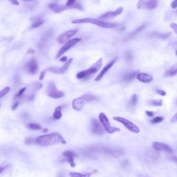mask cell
Wrapping results in <instances>:
<instances>
[{
    "label": "cell",
    "mask_w": 177,
    "mask_h": 177,
    "mask_svg": "<svg viewBox=\"0 0 177 177\" xmlns=\"http://www.w3.org/2000/svg\"><path fill=\"white\" fill-rule=\"evenodd\" d=\"M48 6L49 9L55 13H60L63 12V11H66L67 9H69L67 5H65V6L59 5L58 4H55V3H51V4H49Z\"/></svg>",
    "instance_id": "ac0fdd59"
},
{
    "label": "cell",
    "mask_w": 177,
    "mask_h": 177,
    "mask_svg": "<svg viewBox=\"0 0 177 177\" xmlns=\"http://www.w3.org/2000/svg\"><path fill=\"white\" fill-rule=\"evenodd\" d=\"M115 62H116V60H111L110 62H109V63H108L107 65H106V66L102 69V71L100 72L99 74H98V76L96 77V78H95V81H100V80L102 79V78H103V76L104 75V74H105L106 72L109 71L111 67H113V65L115 64Z\"/></svg>",
    "instance_id": "d6986e66"
},
{
    "label": "cell",
    "mask_w": 177,
    "mask_h": 177,
    "mask_svg": "<svg viewBox=\"0 0 177 177\" xmlns=\"http://www.w3.org/2000/svg\"><path fill=\"white\" fill-rule=\"evenodd\" d=\"M100 122H98L96 119H93L90 122V130L91 132L94 135L101 136L104 134V129L102 124L100 123Z\"/></svg>",
    "instance_id": "8fae6325"
},
{
    "label": "cell",
    "mask_w": 177,
    "mask_h": 177,
    "mask_svg": "<svg viewBox=\"0 0 177 177\" xmlns=\"http://www.w3.org/2000/svg\"><path fill=\"white\" fill-rule=\"evenodd\" d=\"M156 92L158 93V94L161 95V96H165V95H166V92H165V91H163V90H161V89H157L156 90Z\"/></svg>",
    "instance_id": "60d3db41"
},
{
    "label": "cell",
    "mask_w": 177,
    "mask_h": 177,
    "mask_svg": "<svg viewBox=\"0 0 177 177\" xmlns=\"http://www.w3.org/2000/svg\"><path fill=\"white\" fill-rule=\"evenodd\" d=\"M127 165H128V161H127V160H123V161L122 162V165L123 167L127 166Z\"/></svg>",
    "instance_id": "bcb514c9"
},
{
    "label": "cell",
    "mask_w": 177,
    "mask_h": 177,
    "mask_svg": "<svg viewBox=\"0 0 177 177\" xmlns=\"http://www.w3.org/2000/svg\"><path fill=\"white\" fill-rule=\"evenodd\" d=\"M171 6L174 9H177V0H174L172 2Z\"/></svg>",
    "instance_id": "ab89813d"
},
{
    "label": "cell",
    "mask_w": 177,
    "mask_h": 177,
    "mask_svg": "<svg viewBox=\"0 0 177 177\" xmlns=\"http://www.w3.org/2000/svg\"><path fill=\"white\" fill-rule=\"evenodd\" d=\"M10 90H11V88H10L9 87H6L3 88L1 91H0V98L6 96V95L9 92Z\"/></svg>",
    "instance_id": "4dcf8cb0"
},
{
    "label": "cell",
    "mask_w": 177,
    "mask_h": 177,
    "mask_svg": "<svg viewBox=\"0 0 177 177\" xmlns=\"http://www.w3.org/2000/svg\"><path fill=\"white\" fill-rule=\"evenodd\" d=\"M80 41H81V39L78 38V37L74 39H71V40L67 41V42H65V43L64 44V45L61 47V49L59 50V51L58 52V53H57L55 58H60V57H61L62 55H64V53H66L67 51H69L70 49H71L72 47H74L75 44L78 43V42H80Z\"/></svg>",
    "instance_id": "9c48e42d"
},
{
    "label": "cell",
    "mask_w": 177,
    "mask_h": 177,
    "mask_svg": "<svg viewBox=\"0 0 177 177\" xmlns=\"http://www.w3.org/2000/svg\"><path fill=\"white\" fill-rule=\"evenodd\" d=\"M170 121H171V122H177V113L176 114H175L174 116H173L171 120H170Z\"/></svg>",
    "instance_id": "b9f144b4"
},
{
    "label": "cell",
    "mask_w": 177,
    "mask_h": 177,
    "mask_svg": "<svg viewBox=\"0 0 177 177\" xmlns=\"http://www.w3.org/2000/svg\"><path fill=\"white\" fill-rule=\"evenodd\" d=\"M24 1H34V0H24Z\"/></svg>",
    "instance_id": "816d5d0a"
},
{
    "label": "cell",
    "mask_w": 177,
    "mask_h": 177,
    "mask_svg": "<svg viewBox=\"0 0 177 177\" xmlns=\"http://www.w3.org/2000/svg\"><path fill=\"white\" fill-rule=\"evenodd\" d=\"M28 128L31 129V130H40L41 129V126L39 124L35 123V122H31L27 125Z\"/></svg>",
    "instance_id": "f1b7e54d"
},
{
    "label": "cell",
    "mask_w": 177,
    "mask_h": 177,
    "mask_svg": "<svg viewBox=\"0 0 177 177\" xmlns=\"http://www.w3.org/2000/svg\"><path fill=\"white\" fill-rule=\"evenodd\" d=\"M176 55H177V51H176Z\"/></svg>",
    "instance_id": "f5cc1de1"
},
{
    "label": "cell",
    "mask_w": 177,
    "mask_h": 177,
    "mask_svg": "<svg viewBox=\"0 0 177 177\" xmlns=\"http://www.w3.org/2000/svg\"><path fill=\"white\" fill-rule=\"evenodd\" d=\"M72 61H73V59L71 58L69 60H67L65 62V65H63L62 67H50L49 68H47V71H49L51 73H56V74H62V73H65L68 69L69 68L70 65L71 64Z\"/></svg>",
    "instance_id": "4fadbf2b"
},
{
    "label": "cell",
    "mask_w": 177,
    "mask_h": 177,
    "mask_svg": "<svg viewBox=\"0 0 177 177\" xmlns=\"http://www.w3.org/2000/svg\"><path fill=\"white\" fill-rule=\"evenodd\" d=\"M34 141H35V139H34L33 138H27L25 139V140H24V142H25L27 145H31V144H32Z\"/></svg>",
    "instance_id": "8d00e7d4"
},
{
    "label": "cell",
    "mask_w": 177,
    "mask_h": 177,
    "mask_svg": "<svg viewBox=\"0 0 177 177\" xmlns=\"http://www.w3.org/2000/svg\"><path fill=\"white\" fill-rule=\"evenodd\" d=\"M78 29H72V30L67 31L66 32L64 33L61 34L58 38V43L60 44H65L67 41L69 40V39L71 38L73 36H74L78 33Z\"/></svg>",
    "instance_id": "5bb4252c"
},
{
    "label": "cell",
    "mask_w": 177,
    "mask_h": 177,
    "mask_svg": "<svg viewBox=\"0 0 177 177\" xmlns=\"http://www.w3.org/2000/svg\"><path fill=\"white\" fill-rule=\"evenodd\" d=\"M122 12H123V8L119 7L118 9H116V11H109V12H107L106 13L102 15L99 17V19H101V20H107V19H113V18L116 17V16L120 15Z\"/></svg>",
    "instance_id": "2e32d148"
},
{
    "label": "cell",
    "mask_w": 177,
    "mask_h": 177,
    "mask_svg": "<svg viewBox=\"0 0 177 177\" xmlns=\"http://www.w3.org/2000/svg\"><path fill=\"white\" fill-rule=\"evenodd\" d=\"M92 174V173H88V174H80V173H70L69 175L71 176H83V177H86V176H89Z\"/></svg>",
    "instance_id": "e575fe53"
},
{
    "label": "cell",
    "mask_w": 177,
    "mask_h": 177,
    "mask_svg": "<svg viewBox=\"0 0 177 177\" xmlns=\"http://www.w3.org/2000/svg\"><path fill=\"white\" fill-rule=\"evenodd\" d=\"M124 59L125 61L131 62L133 59V54L131 51H127L124 54Z\"/></svg>",
    "instance_id": "f546056e"
},
{
    "label": "cell",
    "mask_w": 177,
    "mask_h": 177,
    "mask_svg": "<svg viewBox=\"0 0 177 177\" xmlns=\"http://www.w3.org/2000/svg\"><path fill=\"white\" fill-rule=\"evenodd\" d=\"M176 45H177V42H176Z\"/></svg>",
    "instance_id": "11a10c76"
},
{
    "label": "cell",
    "mask_w": 177,
    "mask_h": 177,
    "mask_svg": "<svg viewBox=\"0 0 177 177\" xmlns=\"http://www.w3.org/2000/svg\"><path fill=\"white\" fill-rule=\"evenodd\" d=\"M9 1H11V2L13 4L15 5V6H18V5L19 4V2H18L17 0H9Z\"/></svg>",
    "instance_id": "ee69618b"
},
{
    "label": "cell",
    "mask_w": 177,
    "mask_h": 177,
    "mask_svg": "<svg viewBox=\"0 0 177 177\" xmlns=\"http://www.w3.org/2000/svg\"><path fill=\"white\" fill-rule=\"evenodd\" d=\"M84 152L85 154L89 156V158H94L93 156H95L94 154L96 153L109 155L116 157V158H118L124 154V151L122 149L119 148V147L106 146L102 144H96V145L88 146L84 150Z\"/></svg>",
    "instance_id": "6da1fadb"
},
{
    "label": "cell",
    "mask_w": 177,
    "mask_h": 177,
    "mask_svg": "<svg viewBox=\"0 0 177 177\" xmlns=\"http://www.w3.org/2000/svg\"><path fill=\"white\" fill-rule=\"evenodd\" d=\"M150 104L154 106H162L163 105V100H154L150 102Z\"/></svg>",
    "instance_id": "836d02e7"
},
{
    "label": "cell",
    "mask_w": 177,
    "mask_h": 177,
    "mask_svg": "<svg viewBox=\"0 0 177 177\" xmlns=\"http://www.w3.org/2000/svg\"><path fill=\"white\" fill-rule=\"evenodd\" d=\"M177 75V64L173 65L165 73V76L170 77Z\"/></svg>",
    "instance_id": "484cf974"
},
{
    "label": "cell",
    "mask_w": 177,
    "mask_h": 177,
    "mask_svg": "<svg viewBox=\"0 0 177 177\" xmlns=\"http://www.w3.org/2000/svg\"><path fill=\"white\" fill-rule=\"evenodd\" d=\"M97 98L93 95L91 94H85L82 96L81 97L75 98L72 102V106L73 109L75 111H80L84 106L85 102H92V101L96 100Z\"/></svg>",
    "instance_id": "277c9868"
},
{
    "label": "cell",
    "mask_w": 177,
    "mask_h": 177,
    "mask_svg": "<svg viewBox=\"0 0 177 177\" xmlns=\"http://www.w3.org/2000/svg\"><path fill=\"white\" fill-rule=\"evenodd\" d=\"M136 78L139 81L143 83H150L153 80V78H152V75L145 73H138Z\"/></svg>",
    "instance_id": "ffe728a7"
},
{
    "label": "cell",
    "mask_w": 177,
    "mask_h": 177,
    "mask_svg": "<svg viewBox=\"0 0 177 177\" xmlns=\"http://www.w3.org/2000/svg\"><path fill=\"white\" fill-rule=\"evenodd\" d=\"M48 132H49V129L47 128H44L42 129V132L43 133H47Z\"/></svg>",
    "instance_id": "f907efd6"
},
{
    "label": "cell",
    "mask_w": 177,
    "mask_h": 177,
    "mask_svg": "<svg viewBox=\"0 0 177 177\" xmlns=\"http://www.w3.org/2000/svg\"><path fill=\"white\" fill-rule=\"evenodd\" d=\"M44 20L43 19H42L41 17H37L36 18L35 20L33 21L32 23V25H31V29H36V28L40 27V26H42L44 24Z\"/></svg>",
    "instance_id": "83f0119b"
},
{
    "label": "cell",
    "mask_w": 177,
    "mask_h": 177,
    "mask_svg": "<svg viewBox=\"0 0 177 177\" xmlns=\"http://www.w3.org/2000/svg\"><path fill=\"white\" fill-rule=\"evenodd\" d=\"M72 24H85V23H88V24H93L98 27L104 28V29H116L118 30H123L124 28L120 24H116V23L106 22L104 21L101 20L99 19H93V18H83V19H73L71 22Z\"/></svg>",
    "instance_id": "3957f363"
},
{
    "label": "cell",
    "mask_w": 177,
    "mask_h": 177,
    "mask_svg": "<svg viewBox=\"0 0 177 177\" xmlns=\"http://www.w3.org/2000/svg\"><path fill=\"white\" fill-rule=\"evenodd\" d=\"M19 101H17L15 103H14L12 106V110L13 111L15 110V109L17 108V106H19Z\"/></svg>",
    "instance_id": "f35d334b"
},
{
    "label": "cell",
    "mask_w": 177,
    "mask_h": 177,
    "mask_svg": "<svg viewBox=\"0 0 177 177\" xmlns=\"http://www.w3.org/2000/svg\"><path fill=\"white\" fill-rule=\"evenodd\" d=\"M38 69L39 68L37 60L34 58L31 59L24 67V71L31 75L36 74L38 71Z\"/></svg>",
    "instance_id": "7c38bea8"
},
{
    "label": "cell",
    "mask_w": 177,
    "mask_h": 177,
    "mask_svg": "<svg viewBox=\"0 0 177 177\" xmlns=\"http://www.w3.org/2000/svg\"><path fill=\"white\" fill-rule=\"evenodd\" d=\"M75 1H76V0H67L66 5H67V6H68L69 9H71V6L75 4Z\"/></svg>",
    "instance_id": "d590c367"
},
{
    "label": "cell",
    "mask_w": 177,
    "mask_h": 177,
    "mask_svg": "<svg viewBox=\"0 0 177 177\" xmlns=\"http://www.w3.org/2000/svg\"><path fill=\"white\" fill-rule=\"evenodd\" d=\"M146 114L149 116H150V117H152V116H154V113L152 112V111H146Z\"/></svg>",
    "instance_id": "f6af8a7d"
},
{
    "label": "cell",
    "mask_w": 177,
    "mask_h": 177,
    "mask_svg": "<svg viewBox=\"0 0 177 177\" xmlns=\"http://www.w3.org/2000/svg\"><path fill=\"white\" fill-rule=\"evenodd\" d=\"M170 27L173 29V31H174L176 33H177V24H175V23H172L170 24Z\"/></svg>",
    "instance_id": "74e56055"
},
{
    "label": "cell",
    "mask_w": 177,
    "mask_h": 177,
    "mask_svg": "<svg viewBox=\"0 0 177 177\" xmlns=\"http://www.w3.org/2000/svg\"><path fill=\"white\" fill-rule=\"evenodd\" d=\"M163 116H157V117L154 118L153 119H152L151 120V122L153 124H156V123H159V122H161L163 120Z\"/></svg>",
    "instance_id": "1f68e13d"
},
{
    "label": "cell",
    "mask_w": 177,
    "mask_h": 177,
    "mask_svg": "<svg viewBox=\"0 0 177 177\" xmlns=\"http://www.w3.org/2000/svg\"><path fill=\"white\" fill-rule=\"evenodd\" d=\"M99 120L100 123L102 124V126L104 127V129L107 133L109 134H114V133L119 132L120 129L117 128V127H112L109 123V120L108 119V118L106 117V116L104 113H100L99 114Z\"/></svg>",
    "instance_id": "ba28073f"
},
{
    "label": "cell",
    "mask_w": 177,
    "mask_h": 177,
    "mask_svg": "<svg viewBox=\"0 0 177 177\" xmlns=\"http://www.w3.org/2000/svg\"><path fill=\"white\" fill-rule=\"evenodd\" d=\"M145 154L148 158H151L152 160H156L159 157V152L156 151L154 149H151L149 148L146 150V152H145Z\"/></svg>",
    "instance_id": "44dd1931"
},
{
    "label": "cell",
    "mask_w": 177,
    "mask_h": 177,
    "mask_svg": "<svg viewBox=\"0 0 177 177\" xmlns=\"http://www.w3.org/2000/svg\"><path fill=\"white\" fill-rule=\"evenodd\" d=\"M158 0H138L137 8L143 10H153L158 6Z\"/></svg>",
    "instance_id": "30bf717a"
},
{
    "label": "cell",
    "mask_w": 177,
    "mask_h": 177,
    "mask_svg": "<svg viewBox=\"0 0 177 177\" xmlns=\"http://www.w3.org/2000/svg\"><path fill=\"white\" fill-rule=\"evenodd\" d=\"M26 90H27V88L26 87H24L21 88V89H19V91H18L17 94H16L15 96V99H17V98H19L20 97H22L23 95L24 94V92L26 91Z\"/></svg>",
    "instance_id": "d6a6232c"
},
{
    "label": "cell",
    "mask_w": 177,
    "mask_h": 177,
    "mask_svg": "<svg viewBox=\"0 0 177 177\" xmlns=\"http://www.w3.org/2000/svg\"><path fill=\"white\" fill-rule=\"evenodd\" d=\"M153 148L158 152H165L168 154L172 152V150L171 147L169 146L168 145H167L166 143L163 142H154L153 143Z\"/></svg>",
    "instance_id": "9a60e30c"
},
{
    "label": "cell",
    "mask_w": 177,
    "mask_h": 177,
    "mask_svg": "<svg viewBox=\"0 0 177 177\" xmlns=\"http://www.w3.org/2000/svg\"><path fill=\"white\" fill-rule=\"evenodd\" d=\"M62 106H57L56 108L55 109V111L53 112V117L55 120H59L62 118Z\"/></svg>",
    "instance_id": "4316f807"
},
{
    "label": "cell",
    "mask_w": 177,
    "mask_h": 177,
    "mask_svg": "<svg viewBox=\"0 0 177 177\" xmlns=\"http://www.w3.org/2000/svg\"><path fill=\"white\" fill-rule=\"evenodd\" d=\"M35 53V51L33 50V49H29V51H28L27 53Z\"/></svg>",
    "instance_id": "681fc988"
},
{
    "label": "cell",
    "mask_w": 177,
    "mask_h": 177,
    "mask_svg": "<svg viewBox=\"0 0 177 177\" xmlns=\"http://www.w3.org/2000/svg\"><path fill=\"white\" fill-rule=\"evenodd\" d=\"M137 72H131V73H125L122 77V79L125 83H129V82H131L132 80L134 79L136 76L137 75Z\"/></svg>",
    "instance_id": "cb8c5ba5"
},
{
    "label": "cell",
    "mask_w": 177,
    "mask_h": 177,
    "mask_svg": "<svg viewBox=\"0 0 177 177\" xmlns=\"http://www.w3.org/2000/svg\"><path fill=\"white\" fill-rule=\"evenodd\" d=\"M60 62H66L67 61V56H63L60 58Z\"/></svg>",
    "instance_id": "7dc6e473"
},
{
    "label": "cell",
    "mask_w": 177,
    "mask_h": 177,
    "mask_svg": "<svg viewBox=\"0 0 177 177\" xmlns=\"http://www.w3.org/2000/svg\"><path fill=\"white\" fill-rule=\"evenodd\" d=\"M138 103V97L136 94H133V96L131 97L129 102L128 104V108L130 109H134Z\"/></svg>",
    "instance_id": "d4e9b609"
},
{
    "label": "cell",
    "mask_w": 177,
    "mask_h": 177,
    "mask_svg": "<svg viewBox=\"0 0 177 177\" xmlns=\"http://www.w3.org/2000/svg\"><path fill=\"white\" fill-rule=\"evenodd\" d=\"M35 142L37 145L42 147H49L59 143L66 144L64 138L57 132L40 136L35 139Z\"/></svg>",
    "instance_id": "7a4b0ae2"
},
{
    "label": "cell",
    "mask_w": 177,
    "mask_h": 177,
    "mask_svg": "<svg viewBox=\"0 0 177 177\" xmlns=\"http://www.w3.org/2000/svg\"><path fill=\"white\" fill-rule=\"evenodd\" d=\"M102 65V58H100L94 65L90 67L88 69L85 70V71H82L77 73L76 78L78 79H85V78H88L90 75L94 74L97 72L98 70L100 69Z\"/></svg>",
    "instance_id": "5b68a950"
},
{
    "label": "cell",
    "mask_w": 177,
    "mask_h": 177,
    "mask_svg": "<svg viewBox=\"0 0 177 177\" xmlns=\"http://www.w3.org/2000/svg\"><path fill=\"white\" fill-rule=\"evenodd\" d=\"M146 24H142V26H140V27L137 28L136 29H135L134 31H132V32H131L129 34L128 36L127 37V38H126V41L127 40H132V38H134V37H135L136 35H138V34L140 32V31H142V30H143L144 29H145V27H146Z\"/></svg>",
    "instance_id": "7402d4cb"
},
{
    "label": "cell",
    "mask_w": 177,
    "mask_h": 177,
    "mask_svg": "<svg viewBox=\"0 0 177 177\" xmlns=\"http://www.w3.org/2000/svg\"><path fill=\"white\" fill-rule=\"evenodd\" d=\"M62 156L65 158V161L67 162L68 163H69V165H71L72 168H74L75 166V163L74 161L75 157H76V154L74 152H71V151H65L62 153Z\"/></svg>",
    "instance_id": "e0dca14e"
},
{
    "label": "cell",
    "mask_w": 177,
    "mask_h": 177,
    "mask_svg": "<svg viewBox=\"0 0 177 177\" xmlns=\"http://www.w3.org/2000/svg\"><path fill=\"white\" fill-rule=\"evenodd\" d=\"M47 93L48 96L54 98V99H58V98H61L65 96V93L58 90L53 82H50L48 84L47 88Z\"/></svg>",
    "instance_id": "8992f818"
},
{
    "label": "cell",
    "mask_w": 177,
    "mask_h": 177,
    "mask_svg": "<svg viewBox=\"0 0 177 177\" xmlns=\"http://www.w3.org/2000/svg\"><path fill=\"white\" fill-rule=\"evenodd\" d=\"M175 159H176V162H177V158H175Z\"/></svg>",
    "instance_id": "db71d44e"
},
{
    "label": "cell",
    "mask_w": 177,
    "mask_h": 177,
    "mask_svg": "<svg viewBox=\"0 0 177 177\" xmlns=\"http://www.w3.org/2000/svg\"><path fill=\"white\" fill-rule=\"evenodd\" d=\"M113 119L118 121V122H120V123H122L128 130L134 133V134H138V133L140 132L139 127H138L136 124L133 123L132 122H131L129 120L124 118L122 117H120V116H114V117L113 118Z\"/></svg>",
    "instance_id": "52a82bcc"
},
{
    "label": "cell",
    "mask_w": 177,
    "mask_h": 177,
    "mask_svg": "<svg viewBox=\"0 0 177 177\" xmlns=\"http://www.w3.org/2000/svg\"><path fill=\"white\" fill-rule=\"evenodd\" d=\"M151 37H156V38L159 39H166L171 35L170 33H158V32H152L148 35Z\"/></svg>",
    "instance_id": "603a6c76"
},
{
    "label": "cell",
    "mask_w": 177,
    "mask_h": 177,
    "mask_svg": "<svg viewBox=\"0 0 177 177\" xmlns=\"http://www.w3.org/2000/svg\"><path fill=\"white\" fill-rule=\"evenodd\" d=\"M6 167H2V166H0V174L2 173L4 171L5 168H6Z\"/></svg>",
    "instance_id": "c3c4849f"
},
{
    "label": "cell",
    "mask_w": 177,
    "mask_h": 177,
    "mask_svg": "<svg viewBox=\"0 0 177 177\" xmlns=\"http://www.w3.org/2000/svg\"><path fill=\"white\" fill-rule=\"evenodd\" d=\"M44 76H45V71H42V72L40 73V80H42L44 79Z\"/></svg>",
    "instance_id": "7bdbcfd3"
}]
</instances>
